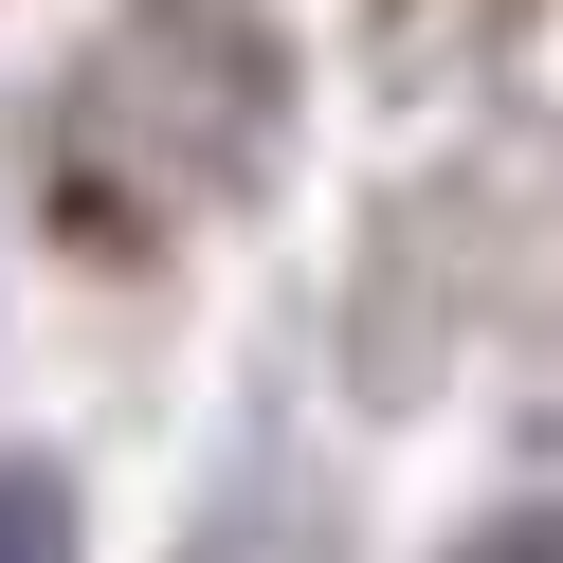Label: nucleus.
<instances>
[{"instance_id": "1", "label": "nucleus", "mask_w": 563, "mask_h": 563, "mask_svg": "<svg viewBox=\"0 0 563 563\" xmlns=\"http://www.w3.org/2000/svg\"><path fill=\"white\" fill-rule=\"evenodd\" d=\"M291 128V37L255 0H128L74 74V164L128 219H219Z\"/></svg>"}, {"instance_id": "2", "label": "nucleus", "mask_w": 563, "mask_h": 563, "mask_svg": "<svg viewBox=\"0 0 563 563\" xmlns=\"http://www.w3.org/2000/svg\"><path fill=\"white\" fill-rule=\"evenodd\" d=\"M0 563H74V490L37 454H0Z\"/></svg>"}]
</instances>
